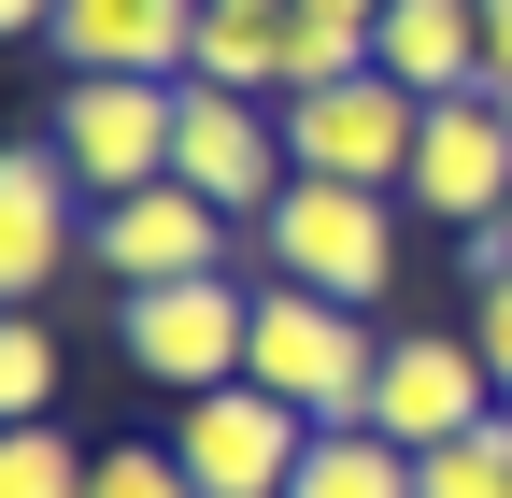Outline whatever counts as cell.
I'll return each instance as SVG.
<instances>
[{
  "label": "cell",
  "mask_w": 512,
  "mask_h": 498,
  "mask_svg": "<svg viewBox=\"0 0 512 498\" xmlns=\"http://www.w3.org/2000/svg\"><path fill=\"white\" fill-rule=\"evenodd\" d=\"M57 370H72V356H57L43 314H0V427H15V413H57Z\"/></svg>",
  "instance_id": "cell-18"
},
{
  "label": "cell",
  "mask_w": 512,
  "mask_h": 498,
  "mask_svg": "<svg viewBox=\"0 0 512 498\" xmlns=\"http://www.w3.org/2000/svg\"><path fill=\"white\" fill-rule=\"evenodd\" d=\"M271 114H285V171H299V185H399V171H413V129H427V100L384 86V72L299 86V100H271Z\"/></svg>",
  "instance_id": "cell-4"
},
{
  "label": "cell",
  "mask_w": 512,
  "mask_h": 498,
  "mask_svg": "<svg viewBox=\"0 0 512 498\" xmlns=\"http://www.w3.org/2000/svg\"><path fill=\"white\" fill-rule=\"evenodd\" d=\"M242 342H256V285H242V271L128 285V299H114V356L143 370L157 399H214V385H242Z\"/></svg>",
  "instance_id": "cell-3"
},
{
  "label": "cell",
  "mask_w": 512,
  "mask_h": 498,
  "mask_svg": "<svg viewBox=\"0 0 512 498\" xmlns=\"http://www.w3.org/2000/svg\"><path fill=\"white\" fill-rule=\"evenodd\" d=\"M285 15L299 0H200V43H185V86H228V100H285Z\"/></svg>",
  "instance_id": "cell-14"
},
{
  "label": "cell",
  "mask_w": 512,
  "mask_h": 498,
  "mask_svg": "<svg viewBox=\"0 0 512 498\" xmlns=\"http://www.w3.org/2000/svg\"><path fill=\"white\" fill-rule=\"evenodd\" d=\"M370 370L384 328L356 299H313V285H256V342H242V385H271L299 427H356L370 413Z\"/></svg>",
  "instance_id": "cell-1"
},
{
  "label": "cell",
  "mask_w": 512,
  "mask_h": 498,
  "mask_svg": "<svg viewBox=\"0 0 512 498\" xmlns=\"http://www.w3.org/2000/svg\"><path fill=\"white\" fill-rule=\"evenodd\" d=\"M86 498H200V484H185V456H171V442H100Z\"/></svg>",
  "instance_id": "cell-20"
},
{
  "label": "cell",
  "mask_w": 512,
  "mask_h": 498,
  "mask_svg": "<svg viewBox=\"0 0 512 498\" xmlns=\"http://www.w3.org/2000/svg\"><path fill=\"white\" fill-rule=\"evenodd\" d=\"M256 271L370 314V299L399 285V185H285V200L256 214Z\"/></svg>",
  "instance_id": "cell-2"
},
{
  "label": "cell",
  "mask_w": 512,
  "mask_h": 498,
  "mask_svg": "<svg viewBox=\"0 0 512 498\" xmlns=\"http://www.w3.org/2000/svg\"><path fill=\"white\" fill-rule=\"evenodd\" d=\"M285 498H413V456L384 442V427H313Z\"/></svg>",
  "instance_id": "cell-15"
},
{
  "label": "cell",
  "mask_w": 512,
  "mask_h": 498,
  "mask_svg": "<svg viewBox=\"0 0 512 498\" xmlns=\"http://www.w3.org/2000/svg\"><path fill=\"white\" fill-rule=\"evenodd\" d=\"M86 185L57 143H0V314H43V285L86 257Z\"/></svg>",
  "instance_id": "cell-10"
},
{
  "label": "cell",
  "mask_w": 512,
  "mask_h": 498,
  "mask_svg": "<svg viewBox=\"0 0 512 498\" xmlns=\"http://www.w3.org/2000/svg\"><path fill=\"white\" fill-rule=\"evenodd\" d=\"M57 29V0H0V43H43Z\"/></svg>",
  "instance_id": "cell-22"
},
{
  "label": "cell",
  "mask_w": 512,
  "mask_h": 498,
  "mask_svg": "<svg viewBox=\"0 0 512 498\" xmlns=\"http://www.w3.org/2000/svg\"><path fill=\"white\" fill-rule=\"evenodd\" d=\"M498 228H512V214H498Z\"/></svg>",
  "instance_id": "cell-25"
},
{
  "label": "cell",
  "mask_w": 512,
  "mask_h": 498,
  "mask_svg": "<svg viewBox=\"0 0 512 498\" xmlns=\"http://www.w3.org/2000/svg\"><path fill=\"white\" fill-rule=\"evenodd\" d=\"M313 15H356V29H370V15H384V0H313Z\"/></svg>",
  "instance_id": "cell-24"
},
{
  "label": "cell",
  "mask_w": 512,
  "mask_h": 498,
  "mask_svg": "<svg viewBox=\"0 0 512 498\" xmlns=\"http://www.w3.org/2000/svg\"><path fill=\"white\" fill-rule=\"evenodd\" d=\"M470 342H484V370H498V399H512V271H498V285H470Z\"/></svg>",
  "instance_id": "cell-21"
},
{
  "label": "cell",
  "mask_w": 512,
  "mask_h": 498,
  "mask_svg": "<svg viewBox=\"0 0 512 498\" xmlns=\"http://www.w3.org/2000/svg\"><path fill=\"white\" fill-rule=\"evenodd\" d=\"M157 442L185 456V484H200V498H285L313 427H299L271 385H214V399H171V427H157Z\"/></svg>",
  "instance_id": "cell-9"
},
{
  "label": "cell",
  "mask_w": 512,
  "mask_h": 498,
  "mask_svg": "<svg viewBox=\"0 0 512 498\" xmlns=\"http://www.w3.org/2000/svg\"><path fill=\"white\" fill-rule=\"evenodd\" d=\"M484 413H512V399H498V370H484L470 328H384V370H370L356 427H384L399 456H427V442H456V427H484Z\"/></svg>",
  "instance_id": "cell-6"
},
{
  "label": "cell",
  "mask_w": 512,
  "mask_h": 498,
  "mask_svg": "<svg viewBox=\"0 0 512 498\" xmlns=\"http://www.w3.org/2000/svg\"><path fill=\"white\" fill-rule=\"evenodd\" d=\"M228 242H256L242 214H214L200 185H128V200H100L86 214V271L128 299V285H200V271H228Z\"/></svg>",
  "instance_id": "cell-7"
},
{
  "label": "cell",
  "mask_w": 512,
  "mask_h": 498,
  "mask_svg": "<svg viewBox=\"0 0 512 498\" xmlns=\"http://www.w3.org/2000/svg\"><path fill=\"white\" fill-rule=\"evenodd\" d=\"M484 72H512V0H484Z\"/></svg>",
  "instance_id": "cell-23"
},
{
  "label": "cell",
  "mask_w": 512,
  "mask_h": 498,
  "mask_svg": "<svg viewBox=\"0 0 512 498\" xmlns=\"http://www.w3.org/2000/svg\"><path fill=\"white\" fill-rule=\"evenodd\" d=\"M399 200H427V228H498V214H512V114H498L484 86H470V100H427Z\"/></svg>",
  "instance_id": "cell-11"
},
{
  "label": "cell",
  "mask_w": 512,
  "mask_h": 498,
  "mask_svg": "<svg viewBox=\"0 0 512 498\" xmlns=\"http://www.w3.org/2000/svg\"><path fill=\"white\" fill-rule=\"evenodd\" d=\"M57 72H157L185 86V43H200V0H57Z\"/></svg>",
  "instance_id": "cell-12"
},
{
  "label": "cell",
  "mask_w": 512,
  "mask_h": 498,
  "mask_svg": "<svg viewBox=\"0 0 512 498\" xmlns=\"http://www.w3.org/2000/svg\"><path fill=\"white\" fill-rule=\"evenodd\" d=\"M413 498H512V413L456 427V442H427V456H413Z\"/></svg>",
  "instance_id": "cell-17"
},
{
  "label": "cell",
  "mask_w": 512,
  "mask_h": 498,
  "mask_svg": "<svg viewBox=\"0 0 512 498\" xmlns=\"http://www.w3.org/2000/svg\"><path fill=\"white\" fill-rule=\"evenodd\" d=\"M285 72H299V86L370 72V29H356V15H313V0H299V15H285ZM299 86H285V100H299Z\"/></svg>",
  "instance_id": "cell-19"
},
{
  "label": "cell",
  "mask_w": 512,
  "mask_h": 498,
  "mask_svg": "<svg viewBox=\"0 0 512 498\" xmlns=\"http://www.w3.org/2000/svg\"><path fill=\"white\" fill-rule=\"evenodd\" d=\"M43 143L72 157L86 200H128V185H171V86L157 72H72L43 114Z\"/></svg>",
  "instance_id": "cell-5"
},
{
  "label": "cell",
  "mask_w": 512,
  "mask_h": 498,
  "mask_svg": "<svg viewBox=\"0 0 512 498\" xmlns=\"http://www.w3.org/2000/svg\"><path fill=\"white\" fill-rule=\"evenodd\" d=\"M86 470H100V442H72L57 413H15V427H0V498H86Z\"/></svg>",
  "instance_id": "cell-16"
},
{
  "label": "cell",
  "mask_w": 512,
  "mask_h": 498,
  "mask_svg": "<svg viewBox=\"0 0 512 498\" xmlns=\"http://www.w3.org/2000/svg\"><path fill=\"white\" fill-rule=\"evenodd\" d=\"M171 185H200L214 214L256 228V214L299 185V171H285V114H271V100H228V86H171Z\"/></svg>",
  "instance_id": "cell-8"
},
{
  "label": "cell",
  "mask_w": 512,
  "mask_h": 498,
  "mask_svg": "<svg viewBox=\"0 0 512 498\" xmlns=\"http://www.w3.org/2000/svg\"><path fill=\"white\" fill-rule=\"evenodd\" d=\"M370 72L413 100H470L484 86V0H384L370 15Z\"/></svg>",
  "instance_id": "cell-13"
}]
</instances>
